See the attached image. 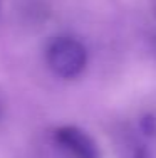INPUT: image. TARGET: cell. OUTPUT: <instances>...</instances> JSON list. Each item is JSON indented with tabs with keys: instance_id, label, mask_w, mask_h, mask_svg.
Instances as JSON below:
<instances>
[{
	"instance_id": "obj_1",
	"label": "cell",
	"mask_w": 156,
	"mask_h": 158,
	"mask_svg": "<svg viewBox=\"0 0 156 158\" xmlns=\"http://www.w3.org/2000/svg\"><path fill=\"white\" fill-rule=\"evenodd\" d=\"M47 64L59 77L70 79L84 71L87 64V52L79 40L59 37L47 47Z\"/></svg>"
},
{
	"instance_id": "obj_2",
	"label": "cell",
	"mask_w": 156,
	"mask_h": 158,
	"mask_svg": "<svg viewBox=\"0 0 156 158\" xmlns=\"http://www.w3.org/2000/svg\"><path fill=\"white\" fill-rule=\"evenodd\" d=\"M55 141L74 158H101L98 143L91 135L77 126H61L55 130Z\"/></svg>"
}]
</instances>
